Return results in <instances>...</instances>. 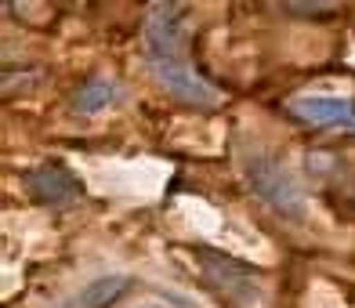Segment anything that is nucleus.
Listing matches in <instances>:
<instances>
[{
  "mask_svg": "<svg viewBox=\"0 0 355 308\" xmlns=\"http://www.w3.org/2000/svg\"><path fill=\"white\" fill-rule=\"evenodd\" d=\"M141 58L174 102L192 109H214L221 102V91L189 58V11L182 4H153L145 11Z\"/></svg>",
  "mask_w": 355,
  "mask_h": 308,
  "instance_id": "nucleus-1",
  "label": "nucleus"
},
{
  "mask_svg": "<svg viewBox=\"0 0 355 308\" xmlns=\"http://www.w3.org/2000/svg\"><path fill=\"white\" fill-rule=\"evenodd\" d=\"M243 178L257 200H261L272 214L290 218V221H301L304 218V192L297 185V178L286 171V164L268 153V149H250L243 156Z\"/></svg>",
  "mask_w": 355,
  "mask_h": 308,
  "instance_id": "nucleus-2",
  "label": "nucleus"
},
{
  "mask_svg": "<svg viewBox=\"0 0 355 308\" xmlns=\"http://www.w3.org/2000/svg\"><path fill=\"white\" fill-rule=\"evenodd\" d=\"M185 254H189L192 268H196V275L211 290H218L221 298L247 301L257 294V272L250 265L236 262L229 254H218V250H185Z\"/></svg>",
  "mask_w": 355,
  "mask_h": 308,
  "instance_id": "nucleus-3",
  "label": "nucleus"
},
{
  "mask_svg": "<svg viewBox=\"0 0 355 308\" xmlns=\"http://www.w3.org/2000/svg\"><path fill=\"white\" fill-rule=\"evenodd\" d=\"M22 189L29 192V200L40 203V207H55V210H66L76 207L84 200V182L58 160H47V164H37L22 174Z\"/></svg>",
  "mask_w": 355,
  "mask_h": 308,
  "instance_id": "nucleus-4",
  "label": "nucleus"
},
{
  "mask_svg": "<svg viewBox=\"0 0 355 308\" xmlns=\"http://www.w3.org/2000/svg\"><path fill=\"white\" fill-rule=\"evenodd\" d=\"M286 112L309 127H334V131H355V102L337 94H297L286 102Z\"/></svg>",
  "mask_w": 355,
  "mask_h": 308,
  "instance_id": "nucleus-5",
  "label": "nucleus"
},
{
  "mask_svg": "<svg viewBox=\"0 0 355 308\" xmlns=\"http://www.w3.org/2000/svg\"><path fill=\"white\" fill-rule=\"evenodd\" d=\"M127 290H131V275H98V280H91L80 294L73 298L69 308H112Z\"/></svg>",
  "mask_w": 355,
  "mask_h": 308,
  "instance_id": "nucleus-6",
  "label": "nucleus"
},
{
  "mask_svg": "<svg viewBox=\"0 0 355 308\" xmlns=\"http://www.w3.org/2000/svg\"><path fill=\"white\" fill-rule=\"evenodd\" d=\"M120 99V87L112 84L109 76H91V80H84V84L76 87V94H73V109L76 112H102V109H109L112 102Z\"/></svg>",
  "mask_w": 355,
  "mask_h": 308,
  "instance_id": "nucleus-7",
  "label": "nucleus"
},
{
  "mask_svg": "<svg viewBox=\"0 0 355 308\" xmlns=\"http://www.w3.org/2000/svg\"><path fill=\"white\" fill-rule=\"evenodd\" d=\"M286 15H304V19H327V15H337L341 8L337 4H283Z\"/></svg>",
  "mask_w": 355,
  "mask_h": 308,
  "instance_id": "nucleus-8",
  "label": "nucleus"
}]
</instances>
